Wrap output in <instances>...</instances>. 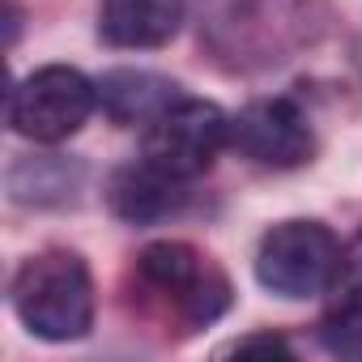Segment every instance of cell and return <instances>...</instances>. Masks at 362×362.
Instances as JSON below:
<instances>
[{
  "label": "cell",
  "instance_id": "5b68a950",
  "mask_svg": "<svg viewBox=\"0 0 362 362\" xmlns=\"http://www.w3.org/2000/svg\"><path fill=\"white\" fill-rule=\"evenodd\" d=\"M136 269L141 277L166 294L179 315L188 324H214L226 307H230V286L226 277L192 247V243H179V239H162V243H149L141 256H136Z\"/></svg>",
  "mask_w": 362,
  "mask_h": 362
},
{
  "label": "cell",
  "instance_id": "8fae6325",
  "mask_svg": "<svg viewBox=\"0 0 362 362\" xmlns=\"http://www.w3.org/2000/svg\"><path fill=\"white\" fill-rule=\"evenodd\" d=\"M328 294H332V311H341V307H362V230L341 247L337 277H332Z\"/></svg>",
  "mask_w": 362,
  "mask_h": 362
},
{
  "label": "cell",
  "instance_id": "30bf717a",
  "mask_svg": "<svg viewBox=\"0 0 362 362\" xmlns=\"http://www.w3.org/2000/svg\"><path fill=\"white\" fill-rule=\"evenodd\" d=\"M13 170H18V175H30V184H26V179H9V197L22 201V205L56 201V197H64L69 184H73L69 170H64V162H56V158H26V162H18Z\"/></svg>",
  "mask_w": 362,
  "mask_h": 362
},
{
  "label": "cell",
  "instance_id": "4fadbf2b",
  "mask_svg": "<svg viewBox=\"0 0 362 362\" xmlns=\"http://www.w3.org/2000/svg\"><path fill=\"white\" fill-rule=\"evenodd\" d=\"M218 354H235V358H247V354H281V358H290L294 349H290V341L286 337H277V332H252V337H239V341H230V345H222Z\"/></svg>",
  "mask_w": 362,
  "mask_h": 362
},
{
  "label": "cell",
  "instance_id": "7a4b0ae2",
  "mask_svg": "<svg viewBox=\"0 0 362 362\" xmlns=\"http://www.w3.org/2000/svg\"><path fill=\"white\" fill-rule=\"evenodd\" d=\"M98 107V81L69 64H43L22 77L9 94V124L18 136L39 145H60L86 128Z\"/></svg>",
  "mask_w": 362,
  "mask_h": 362
},
{
  "label": "cell",
  "instance_id": "277c9868",
  "mask_svg": "<svg viewBox=\"0 0 362 362\" xmlns=\"http://www.w3.org/2000/svg\"><path fill=\"white\" fill-rule=\"evenodd\" d=\"M337 260L341 243L324 222H277L256 247V281L281 298H315L328 294Z\"/></svg>",
  "mask_w": 362,
  "mask_h": 362
},
{
  "label": "cell",
  "instance_id": "6da1fadb",
  "mask_svg": "<svg viewBox=\"0 0 362 362\" xmlns=\"http://www.w3.org/2000/svg\"><path fill=\"white\" fill-rule=\"evenodd\" d=\"M18 320L43 341H81L94 328V277L77 252L26 256L9 286Z\"/></svg>",
  "mask_w": 362,
  "mask_h": 362
},
{
  "label": "cell",
  "instance_id": "8992f818",
  "mask_svg": "<svg viewBox=\"0 0 362 362\" xmlns=\"http://www.w3.org/2000/svg\"><path fill=\"white\" fill-rule=\"evenodd\" d=\"M230 149H239L256 166L294 170V166L311 162L315 132H311L307 115L294 103H286V98H260V103L243 107L230 119Z\"/></svg>",
  "mask_w": 362,
  "mask_h": 362
},
{
  "label": "cell",
  "instance_id": "52a82bcc",
  "mask_svg": "<svg viewBox=\"0 0 362 362\" xmlns=\"http://www.w3.org/2000/svg\"><path fill=\"white\" fill-rule=\"evenodd\" d=\"M107 201L111 209L124 218V222H162L170 214H179L188 205V179H175L166 170H158L153 162H132V166H119L107 184Z\"/></svg>",
  "mask_w": 362,
  "mask_h": 362
},
{
  "label": "cell",
  "instance_id": "7c38bea8",
  "mask_svg": "<svg viewBox=\"0 0 362 362\" xmlns=\"http://www.w3.org/2000/svg\"><path fill=\"white\" fill-rule=\"evenodd\" d=\"M320 341L328 354L362 358V307H341L320 324Z\"/></svg>",
  "mask_w": 362,
  "mask_h": 362
},
{
  "label": "cell",
  "instance_id": "3957f363",
  "mask_svg": "<svg viewBox=\"0 0 362 362\" xmlns=\"http://www.w3.org/2000/svg\"><path fill=\"white\" fill-rule=\"evenodd\" d=\"M226 145H230V115L218 103L179 94L145 124L141 158L175 179H197L218 162Z\"/></svg>",
  "mask_w": 362,
  "mask_h": 362
},
{
  "label": "cell",
  "instance_id": "9c48e42d",
  "mask_svg": "<svg viewBox=\"0 0 362 362\" xmlns=\"http://www.w3.org/2000/svg\"><path fill=\"white\" fill-rule=\"evenodd\" d=\"M175 98H179V86L166 81V77H158V73L115 69V73H103L98 77V107L115 124H149Z\"/></svg>",
  "mask_w": 362,
  "mask_h": 362
},
{
  "label": "cell",
  "instance_id": "ba28073f",
  "mask_svg": "<svg viewBox=\"0 0 362 362\" xmlns=\"http://www.w3.org/2000/svg\"><path fill=\"white\" fill-rule=\"evenodd\" d=\"M184 13V0H103L98 35L111 47H162L179 35Z\"/></svg>",
  "mask_w": 362,
  "mask_h": 362
}]
</instances>
